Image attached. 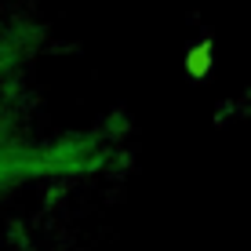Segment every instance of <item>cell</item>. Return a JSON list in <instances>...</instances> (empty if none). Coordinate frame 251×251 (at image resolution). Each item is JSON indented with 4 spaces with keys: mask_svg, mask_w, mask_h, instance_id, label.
Instances as JSON below:
<instances>
[{
    "mask_svg": "<svg viewBox=\"0 0 251 251\" xmlns=\"http://www.w3.org/2000/svg\"><path fill=\"white\" fill-rule=\"evenodd\" d=\"M211 66H215V44L211 40H201V44H193L186 51V73L193 80H204L211 73Z\"/></svg>",
    "mask_w": 251,
    "mask_h": 251,
    "instance_id": "cell-1",
    "label": "cell"
}]
</instances>
